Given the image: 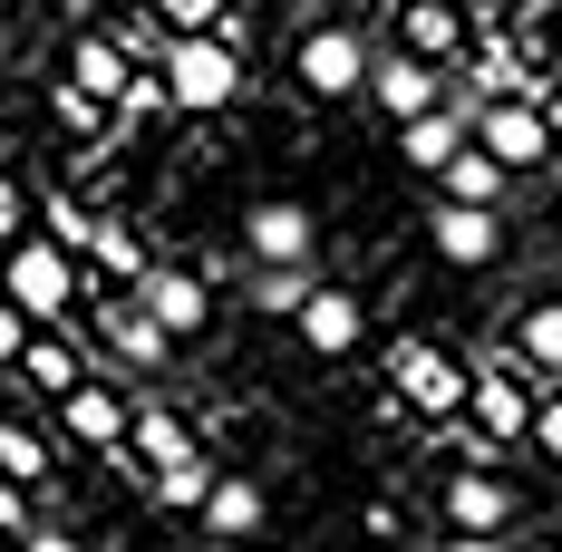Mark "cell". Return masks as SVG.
Returning a JSON list of instances; mask_svg holds the SVG:
<instances>
[{
	"mask_svg": "<svg viewBox=\"0 0 562 552\" xmlns=\"http://www.w3.org/2000/svg\"><path fill=\"white\" fill-rule=\"evenodd\" d=\"M465 387H475V359H465V349H437V339H397L389 349V397L407 417L456 427V417H465Z\"/></svg>",
	"mask_w": 562,
	"mask_h": 552,
	"instance_id": "cell-1",
	"label": "cell"
},
{
	"mask_svg": "<svg viewBox=\"0 0 562 552\" xmlns=\"http://www.w3.org/2000/svg\"><path fill=\"white\" fill-rule=\"evenodd\" d=\"M0 291H10L40 330H58V320L78 311V291H88V262H78V252H58L49 233H20V243L0 252Z\"/></svg>",
	"mask_w": 562,
	"mask_h": 552,
	"instance_id": "cell-2",
	"label": "cell"
},
{
	"mask_svg": "<svg viewBox=\"0 0 562 552\" xmlns=\"http://www.w3.org/2000/svg\"><path fill=\"white\" fill-rule=\"evenodd\" d=\"M369 40L349 30V20H321V30H301L291 40V88L311 98V108H339V98H369Z\"/></svg>",
	"mask_w": 562,
	"mask_h": 552,
	"instance_id": "cell-3",
	"label": "cell"
},
{
	"mask_svg": "<svg viewBox=\"0 0 562 552\" xmlns=\"http://www.w3.org/2000/svg\"><path fill=\"white\" fill-rule=\"evenodd\" d=\"M156 68H166V88H175V116H224L243 98V49L214 40V30L204 40H166Z\"/></svg>",
	"mask_w": 562,
	"mask_h": 552,
	"instance_id": "cell-4",
	"label": "cell"
},
{
	"mask_svg": "<svg viewBox=\"0 0 562 552\" xmlns=\"http://www.w3.org/2000/svg\"><path fill=\"white\" fill-rule=\"evenodd\" d=\"M437 523L447 533L514 543L524 533V495H514V475H495V465H456V475H437Z\"/></svg>",
	"mask_w": 562,
	"mask_h": 552,
	"instance_id": "cell-5",
	"label": "cell"
},
{
	"mask_svg": "<svg viewBox=\"0 0 562 552\" xmlns=\"http://www.w3.org/2000/svg\"><path fill=\"white\" fill-rule=\"evenodd\" d=\"M475 116V146L524 184V174L553 166V126H543V98H495V108H465Z\"/></svg>",
	"mask_w": 562,
	"mask_h": 552,
	"instance_id": "cell-6",
	"label": "cell"
},
{
	"mask_svg": "<svg viewBox=\"0 0 562 552\" xmlns=\"http://www.w3.org/2000/svg\"><path fill=\"white\" fill-rule=\"evenodd\" d=\"M533 407H543V397L524 387L514 359H475V387H465V427H475V437H495L514 455V446L533 437Z\"/></svg>",
	"mask_w": 562,
	"mask_h": 552,
	"instance_id": "cell-7",
	"label": "cell"
},
{
	"mask_svg": "<svg viewBox=\"0 0 562 552\" xmlns=\"http://www.w3.org/2000/svg\"><path fill=\"white\" fill-rule=\"evenodd\" d=\"M389 40L407 58H427V68H465V49H475V10L465 0H397V20H389Z\"/></svg>",
	"mask_w": 562,
	"mask_h": 552,
	"instance_id": "cell-8",
	"label": "cell"
},
{
	"mask_svg": "<svg viewBox=\"0 0 562 552\" xmlns=\"http://www.w3.org/2000/svg\"><path fill=\"white\" fill-rule=\"evenodd\" d=\"M447 88H456L447 68H427V58H407V49H379V58H369V108L389 116V126L447 108Z\"/></svg>",
	"mask_w": 562,
	"mask_h": 552,
	"instance_id": "cell-9",
	"label": "cell"
},
{
	"mask_svg": "<svg viewBox=\"0 0 562 552\" xmlns=\"http://www.w3.org/2000/svg\"><path fill=\"white\" fill-rule=\"evenodd\" d=\"M126 417H136V407H126V387H108L98 369H88V379L49 407L58 437H68V446H98V455H116V446H126Z\"/></svg>",
	"mask_w": 562,
	"mask_h": 552,
	"instance_id": "cell-10",
	"label": "cell"
},
{
	"mask_svg": "<svg viewBox=\"0 0 562 552\" xmlns=\"http://www.w3.org/2000/svg\"><path fill=\"white\" fill-rule=\"evenodd\" d=\"M427 252L456 262V272H485V262L505 252V214H495V204H447V194H437V214H427Z\"/></svg>",
	"mask_w": 562,
	"mask_h": 552,
	"instance_id": "cell-11",
	"label": "cell"
},
{
	"mask_svg": "<svg viewBox=\"0 0 562 552\" xmlns=\"http://www.w3.org/2000/svg\"><path fill=\"white\" fill-rule=\"evenodd\" d=\"M136 311H146V320H166L175 339H194L204 320H214V281L194 272V262H146V281H136Z\"/></svg>",
	"mask_w": 562,
	"mask_h": 552,
	"instance_id": "cell-12",
	"label": "cell"
},
{
	"mask_svg": "<svg viewBox=\"0 0 562 552\" xmlns=\"http://www.w3.org/2000/svg\"><path fill=\"white\" fill-rule=\"evenodd\" d=\"M243 252H252V262H311V252H321V223H311V204H291V194H262V204H252V214H243Z\"/></svg>",
	"mask_w": 562,
	"mask_h": 552,
	"instance_id": "cell-13",
	"label": "cell"
},
{
	"mask_svg": "<svg viewBox=\"0 0 562 552\" xmlns=\"http://www.w3.org/2000/svg\"><path fill=\"white\" fill-rule=\"evenodd\" d=\"M136 68H146V58L126 49V30H78V40H68V88H88L98 108H116V98L136 88Z\"/></svg>",
	"mask_w": 562,
	"mask_h": 552,
	"instance_id": "cell-14",
	"label": "cell"
},
{
	"mask_svg": "<svg viewBox=\"0 0 562 552\" xmlns=\"http://www.w3.org/2000/svg\"><path fill=\"white\" fill-rule=\"evenodd\" d=\"M291 330H301V349H311V359H349V349H359V330H369V311H359V291L321 281V291L291 311Z\"/></svg>",
	"mask_w": 562,
	"mask_h": 552,
	"instance_id": "cell-15",
	"label": "cell"
},
{
	"mask_svg": "<svg viewBox=\"0 0 562 552\" xmlns=\"http://www.w3.org/2000/svg\"><path fill=\"white\" fill-rule=\"evenodd\" d=\"M465 146H475V116L456 108V98H447V108H427V116H407V126H397V156H407L417 174H447L456 156H465Z\"/></svg>",
	"mask_w": 562,
	"mask_h": 552,
	"instance_id": "cell-16",
	"label": "cell"
},
{
	"mask_svg": "<svg viewBox=\"0 0 562 552\" xmlns=\"http://www.w3.org/2000/svg\"><path fill=\"white\" fill-rule=\"evenodd\" d=\"M184 455H204V437H194L175 407H136V417H126V446H116V465L156 475V465H184Z\"/></svg>",
	"mask_w": 562,
	"mask_h": 552,
	"instance_id": "cell-17",
	"label": "cell"
},
{
	"mask_svg": "<svg viewBox=\"0 0 562 552\" xmlns=\"http://www.w3.org/2000/svg\"><path fill=\"white\" fill-rule=\"evenodd\" d=\"M10 379L30 387V397H40V407H58V397H68V387L88 379V359H78V339H68V330H30V349H20V359H10Z\"/></svg>",
	"mask_w": 562,
	"mask_h": 552,
	"instance_id": "cell-18",
	"label": "cell"
},
{
	"mask_svg": "<svg viewBox=\"0 0 562 552\" xmlns=\"http://www.w3.org/2000/svg\"><path fill=\"white\" fill-rule=\"evenodd\" d=\"M505 349L514 369H533V379H562V291H543V301H524L505 320Z\"/></svg>",
	"mask_w": 562,
	"mask_h": 552,
	"instance_id": "cell-19",
	"label": "cell"
},
{
	"mask_svg": "<svg viewBox=\"0 0 562 552\" xmlns=\"http://www.w3.org/2000/svg\"><path fill=\"white\" fill-rule=\"evenodd\" d=\"M262 514H272V495H262L252 475H214L194 523H204V533H224V543H243V533H262Z\"/></svg>",
	"mask_w": 562,
	"mask_h": 552,
	"instance_id": "cell-20",
	"label": "cell"
},
{
	"mask_svg": "<svg viewBox=\"0 0 562 552\" xmlns=\"http://www.w3.org/2000/svg\"><path fill=\"white\" fill-rule=\"evenodd\" d=\"M0 475H10L20 495H40V485H58V437H40V427H20V417H0Z\"/></svg>",
	"mask_w": 562,
	"mask_h": 552,
	"instance_id": "cell-21",
	"label": "cell"
},
{
	"mask_svg": "<svg viewBox=\"0 0 562 552\" xmlns=\"http://www.w3.org/2000/svg\"><path fill=\"white\" fill-rule=\"evenodd\" d=\"M108 349L126 359V369H156V359L175 349V330H166V320H146V311H136V291H116V301H108Z\"/></svg>",
	"mask_w": 562,
	"mask_h": 552,
	"instance_id": "cell-22",
	"label": "cell"
},
{
	"mask_svg": "<svg viewBox=\"0 0 562 552\" xmlns=\"http://www.w3.org/2000/svg\"><path fill=\"white\" fill-rule=\"evenodd\" d=\"M243 291H252V311H262V320H291V311L321 291V272H311V262H281V272H272V262H252Z\"/></svg>",
	"mask_w": 562,
	"mask_h": 552,
	"instance_id": "cell-23",
	"label": "cell"
},
{
	"mask_svg": "<svg viewBox=\"0 0 562 552\" xmlns=\"http://www.w3.org/2000/svg\"><path fill=\"white\" fill-rule=\"evenodd\" d=\"M514 174L495 166V156H485V146H465V156H456L447 174H437V194H447V204H495V194H505Z\"/></svg>",
	"mask_w": 562,
	"mask_h": 552,
	"instance_id": "cell-24",
	"label": "cell"
},
{
	"mask_svg": "<svg viewBox=\"0 0 562 552\" xmlns=\"http://www.w3.org/2000/svg\"><path fill=\"white\" fill-rule=\"evenodd\" d=\"M204 485H214V465L184 455V465H156V475H146V504H156V514H204Z\"/></svg>",
	"mask_w": 562,
	"mask_h": 552,
	"instance_id": "cell-25",
	"label": "cell"
},
{
	"mask_svg": "<svg viewBox=\"0 0 562 552\" xmlns=\"http://www.w3.org/2000/svg\"><path fill=\"white\" fill-rule=\"evenodd\" d=\"M30 233H49L58 252H78V262H88V243H98V214H88L78 194H49V204L30 214Z\"/></svg>",
	"mask_w": 562,
	"mask_h": 552,
	"instance_id": "cell-26",
	"label": "cell"
},
{
	"mask_svg": "<svg viewBox=\"0 0 562 552\" xmlns=\"http://www.w3.org/2000/svg\"><path fill=\"white\" fill-rule=\"evenodd\" d=\"M49 116H58V126H68V136H78V146H98V136H108V116H116V108H98L88 88H68V78H58V88H49Z\"/></svg>",
	"mask_w": 562,
	"mask_h": 552,
	"instance_id": "cell-27",
	"label": "cell"
},
{
	"mask_svg": "<svg viewBox=\"0 0 562 552\" xmlns=\"http://www.w3.org/2000/svg\"><path fill=\"white\" fill-rule=\"evenodd\" d=\"M146 10H156V30H166V40H204V30H224L233 0H146Z\"/></svg>",
	"mask_w": 562,
	"mask_h": 552,
	"instance_id": "cell-28",
	"label": "cell"
},
{
	"mask_svg": "<svg viewBox=\"0 0 562 552\" xmlns=\"http://www.w3.org/2000/svg\"><path fill=\"white\" fill-rule=\"evenodd\" d=\"M156 116H175V88H166V68H136V88L116 98V126H156Z\"/></svg>",
	"mask_w": 562,
	"mask_h": 552,
	"instance_id": "cell-29",
	"label": "cell"
},
{
	"mask_svg": "<svg viewBox=\"0 0 562 552\" xmlns=\"http://www.w3.org/2000/svg\"><path fill=\"white\" fill-rule=\"evenodd\" d=\"M30 214H40V194H30V184H20L10 166H0V252H10V243L30 233Z\"/></svg>",
	"mask_w": 562,
	"mask_h": 552,
	"instance_id": "cell-30",
	"label": "cell"
},
{
	"mask_svg": "<svg viewBox=\"0 0 562 552\" xmlns=\"http://www.w3.org/2000/svg\"><path fill=\"white\" fill-rule=\"evenodd\" d=\"M524 446H533V455L562 475V397H543V407H533V437H524Z\"/></svg>",
	"mask_w": 562,
	"mask_h": 552,
	"instance_id": "cell-31",
	"label": "cell"
},
{
	"mask_svg": "<svg viewBox=\"0 0 562 552\" xmlns=\"http://www.w3.org/2000/svg\"><path fill=\"white\" fill-rule=\"evenodd\" d=\"M30 330H40V320H30V311H20V301H10V291H0V369H10V359H20V349H30Z\"/></svg>",
	"mask_w": 562,
	"mask_h": 552,
	"instance_id": "cell-32",
	"label": "cell"
},
{
	"mask_svg": "<svg viewBox=\"0 0 562 552\" xmlns=\"http://www.w3.org/2000/svg\"><path fill=\"white\" fill-rule=\"evenodd\" d=\"M359 533H369V543H407V504H369Z\"/></svg>",
	"mask_w": 562,
	"mask_h": 552,
	"instance_id": "cell-33",
	"label": "cell"
},
{
	"mask_svg": "<svg viewBox=\"0 0 562 552\" xmlns=\"http://www.w3.org/2000/svg\"><path fill=\"white\" fill-rule=\"evenodd\" d=\"M20 552H88V543H78L68 523H30V533H20Z\"/></svg>",
	"mask_w": 562,
	"mask_h": 552,
	"instance_id": "cell-34",
	"label": "cell"
},
{
	"mask_svg": "<svg viewBox=\"0 0 562 552\" xmlns=\"http://www.w3.org/2000/svg\"><path fill=\"white\" fill-rule=\"evenodd\" d=\"M30 523H40V514H30V495H20V485L0 475V533H30Z\"/></svg>",
	"mask_w": 562,
	"mask_h": 552,
	"instance_id": "cell-35",
	"label": "cell"
},
{
	"mask_svg": "<svg viewBox=\"0 0 562 552\" xmlns=\"http://www.w3.org/2000/svg\"><path fill=\"white\" fill-rule=\"evenodd\" d=\"M543 126H553V166H562V88H543Z\"/></svg>",
	"mask_w": 562,
	"mask_h": 552,
	"instance_id": "cell-36",
	"label": "cell"
},
{
	"mask_svg": "<svg viewBox=\"0 0 562 552\" xmlns=\"http://www.w3.org/2000/svg\"><path fill=\"white\" fill-rule=\"evenodd\" d=\"M447 552H514V543H485V533H447Z\"/></svg>",
	"mask_w": 562,
	"mask_h": 552,
	"instance_id": "cell-37",
	"label": "cell"
}]
</instances>
